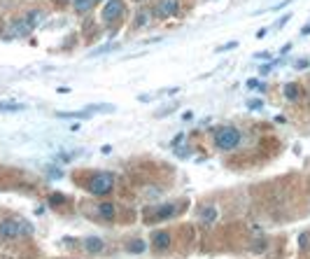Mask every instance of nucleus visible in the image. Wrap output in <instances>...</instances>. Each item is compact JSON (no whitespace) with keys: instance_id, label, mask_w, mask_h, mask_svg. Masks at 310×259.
Here are the masks:
<instances>
[{"instance_id":"11","label":"nucleus","mask_w":310,"mask_h":259,"mask_svg":"<svg viewBox=\"0 0 310 259\" xmlns=\"http://www.w3.org/2000/svg\"><path fill=\"white\" fill-rule=\"evenodd\" d=\"M30 31H33V26H30L26 19H19V21H14V26H12V35H28Z\"/></svg>"},{"instance_id":"7","label":"nucleus","mask_w":310,"mask_h":259,"mask_svg":"<svg viewBox=\"0 0 310 259\" xmlns=\"http://www.w3.org/2000/svg\"><path fill=\"white\" fill-rule=\"evenodd\" d=\"M198 217H201L203 224H215L217 217H220V208L215 206V203H205V206H201V210H198Z\"/></svg>"},{"instance_id":"24","label":"nucleus","mask_w":310,"mask_h":259,"mask_svg":"<svg viewBox=\"0 0 310 259\" xmlns=\"http://www.w3.org/2000/svg\"><path fill=\"white\" fill-rule=\"evenodd\" d=\"M133 2H143V0H133Z\"/></svg>"},{"instance_id":"22","label":"nucleus","mask_w":310,"mask_h":259,"mask_svg":"<svg viewBox=\"0 0 310 259\" xmlns=\"http://www.w3.org/2000/svg\"><path fill=\"white\" fill-rule=\"evenodd\" d=\"M268 56H271L268 52H259V54H254V59H268Z\"/></svg>"},{"instance_id":"15","label":"nucleus","mask_w":310,"mask_h":259,"mask_svg":"<svg viewBox=\"0 0 310 259\" xmlns=\"http://www.w3.org/2000/svg\"><path fill=\"white\" fill-rule=\"evenodd\" d=\"M61 119H84L89 117V110H82V112H59Z\"/></svg>"},{"instance_id":"16","label":"nucleus","mask_w":310,"mask_h":259,"mask_svg":"<svg viewBox=\"0 0 310 259\" xmlns=\"http://www.w3.org/2000/svg\"><path fill=\"white\" fill-rule=\"evenodd\" d=\"M73 2H75L77 12H89L91 5H93V0H73Z\"/></svg>"},{"instance_id":"2","label":"nucleus","mask_w":310,"mask_h":259,"mask_svg":"<svg viewBox=\"0 0 310 259\" xmlns=\"http://www.w3.org/2000/svg\"><path fill=\"white\" fill-rule=\"evenodd\" d=\"M242 133L235 126H222V129L215 131V145L220 150H235L240 145Z\"/></svg>"},{"instance_id":"10","label":"nucleus","mask_w":310,"mask_h":259,"mask_svg":"<svg viewBox=\"0 0 310 259\" xmlns=\"http://www.w3.org/2000/svg\"><path fill=\"white\" fill-rule=\"evenodd\" d=\"M282 93H285V98H287V100H299V98L303 96V89L299 86V84L289 82V84H285V89H282Z\"/></svg>"},{"instance_id":"3","label":"nucleus","mask_w":310,"mask_h":259,"mask_svg":"<svg viewBox=\"0 0 310 259\" xmlns=\"http://www.w3.org/2000/svg\"><path fill=\"white\" fill-rule=\"evenodd\" d=\"M86 189L93 194V196H105L114 189V175L112 173H96V175L89 180Z\"/></svg>"},{"instance_id":"1","label":"nucleus","mask_w":310,"mask_h":259,"mask_svg":"<svg viewBox=\"0 0 310 259\" xmlns=\"http://www.w3.org/2000/svg\"><path fill=\"white\" fill-rule=\"evenodd\" d=\"M33 234V227H30L26 220H19V217H7V220L0 222V236L12 241V238L19 236H30Z\"/></svg>"},{"instance_id":"4","label":"nucleus","mask_w":310,"mask_h":259,"mask_svg":"<svg viewBox=\"0 0 310 259\" xmlns=\"http://www.w3.org/2000/svg\"><path fill=\"white\" fill-rule=\"evenodd\" d=\"M100 16H103L105 23H114L117 19H121L124 16V0H107Z\"/></svg>"},{"instance_id":"13","label":"nucleus","mask_w":310,"mask_h":259,"mask_svg":"<svg viewBox=\"0 0 310 259\" xmlns=\"http://www.w3.org/2000/svg\"><path fill=\"white\" fill-rule=\"evenodd\" d=\"M21 110H26V105L23 103H0V112H21Z\"/></svg>"},{"instance_id":"20","label":"nucleus","mask_w":310,"mask_h":259,"mask_svg":"<svg viewBox=\"0 0 310 259\" xmlns=\"http://www.w3.org/2000/svg\"><path fill=\"white\" fill-rule=\"evenodd\" d=\"M261 105H264L261 100H247V107H250V110H261Z\"/></svg>"},{"instance_id":"6","label":"nucleus","mask_w":310,"mask_h":259,"mask_svg":"<svg viewBox=\"0 0 310 259\" xmlns=\"http://www.w3.org/2000/svg\"><path fill=\"white\" fill-rule=\"evenodd\" d=\"M177 213V206L175 203H166V206H156L152 208L150 213H145V220L147 222H159V220H168Z\"/></svg>"},{"instance_id":"18","label":"nucleus","mask_w":310,"mask_h":259,"mask_svg":"<svg viewBox=\"0 0 310 259\" xmlns=\"http://www.w3.org/2000/svg\"><path fill=\"white\" fill-rule=\"evenodd\" d=\"M49 203H52V206H61V203H66V198L61 196V194H54V196L49 198Z\"/></svg>"},{"instance_id":"8","label":"nucleus","mask_w":310,"mask_h":259,"mask_svg":"<svg viewBox=\"0 0 310 259\" xmlns=\"http://www.w3.org/2000/svg\"><path fill=\"white\" fill-rule=\"evenodd\" d=\"M84 250L86 252H93V255H98V252L105 250V241L98 236H86L84 238Z\"/></svg>"},{"instance_id":"12","label":"nucleus","mask_w":310,"mask_h":259,"mask_svg":"<svg viewBox=\"0 0 310 259\" xmlns=\"http://www.w3.org/2000/svg\"><path fill=\"white\" fill-rule=\"evenodd\" d=\"M126 250H129L131 255H140V252L147 250V241H143V238H136V241H131V243L126 245Z\"/></svg>"},{"instance_id":"19","label":"nucleus","mask_w":310,"mask_h":259,"mask_svg":"<svg viewBox=\"0 0 310 259\" xmlns=\"http://www.w3.org/2000/svg\"><path fill=\"white\" fill-rule=\"evenodd\" d=\"M247 86H250V89H259V91L264 89V84L259 82V80H247Z\"/></svg>"},{"instance_id":"23","label":"nucleus","mask_w":310,"mask_h":259,"mask_svg":"<svg viewBox=\"0 0 310 259\" xmlns=\"http://www.w3.org/2000/svg\"><path fill=\"white\" fill-rule=\"evenodd\" d=\"M93 2H103V0H93Z\"/></svg>"},{"instance_id":"14","label":"nucleus","mask_w":310,"mask_h":259,"mask_svg":"<svg viewBox=\"0 0 310 259\" xmlns=\"http://www.w3.org/2000/svg\"><path fill=\"white\" fill-rule=\"evenodd\" d=\"M98 215H100V217H105V220H112V217H114V206H112V203H100V206H98Z\"/></svg>"},{"instance_id":"17","label":"nucleus","mask_w":310,"mask_h":259,"mask_svg":"<svg viewBox=\"0 0 310 259\" xmlns=\"http://www.w3.org/2000/svg\"><path fill=\"white\" fill-rule=\"evenodd\" d=\"M147 19H150V14H147V12H138L136 14V21H133V26H136V28H140V26H147Z\"/></svg>"},{"instance_id":"9","label":"nucleus","mask_w":310,"mask_h":259,"mask_svg":"<svg viewBox=\"0 0 310 259\" xmlns=\"http://www.w3.org/2000/svg\"><path fill=\"white\" fill-rule=\"evenodd\" d=\"M152 243L156 250H168L170 248V234L168 231H154L152 234Z\"/></svg>"},{"instance_id":"5","label":"nucleus","mask_w":310,"mask_h":259,"mask_svg":"<svg viewBox=\"0 0 310 259\" xmlns=\"http://www.w3.org/2000/svg\"><path fill=\"white\" fill-rule=\"evenodd\" d=\"M180 12V0H159L154 5V16L156 19H170Z\"/></svg>"},{"instance_id":"21","label":"nucleus","mask_w":310,"mask_h":259,"mask_svg":"<svg viewBox=\"0 0 310 259\" xmlns=\"http://www.w3.org/2000/svg\"><path fill=\"white\" fill-rule=\"evenodd\" d=\"M308 66H310V61H299V63H296V68H299V70H303V68H308Z\"/></svg>"}]
</instances>
